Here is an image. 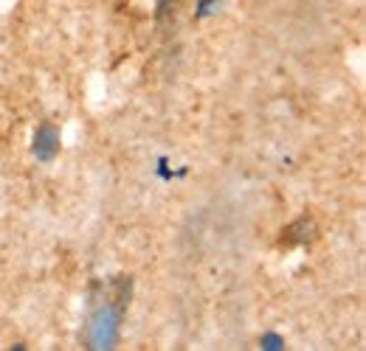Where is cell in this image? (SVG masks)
<instances>
[{
    "instance_id": "cell-1",
    "label": "cell",
    "mask_w": 366,
    "mask_h": 351,
    "mask_svg": "<svg viewBox=\"0 0 366 351\" xmlns=\"http://www.w3.org/2000/svg\"><path fill=\"white\" fill-rule=\"evenodd\" d=\"M130 304V278L116 275L99 284L91 295L88 309V349H113L122 332V320Z\"/></svg>"
}]
</instances>
